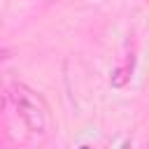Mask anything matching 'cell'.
Returning <instances> with one entry per match:
<instances>
[{"label":"cell","mask_w":149,"mask_h":149,"mask_svg":"<svg viewBox=\"0 0 149 149\" xmlns=\"http://www.w3.org/2000/svg\"><path fill=\"white\" fill-rule=\"evenodd\" d=\"M12 95H14V105H16L19 114H21L23 123L28 126V130L42 133L44 126H47V107H44L42 98L35 91H30L28 86H23V84H16Z\"/></svg>","instance_id":"1"},{"label":"cell","mask_w":149,"mask_h":149,"mask_svg":"<svg viewBox=\"0 0 149 149\" xmlns=\"http://www.w3.org/2000/svg\"><path fill=\"white\" fill-rule=\"evenodd\" d=\"M123 149H130V144H128V142H126V147H123Z\"/></svg>","instance_id":"5"},{"label":"cell","mask_w":149,"mask_h":149,"mask_svg":"<svg viewBox=\"0 0 149 149\" xmlns=\"http://www.w3.org/2000/svg\"><path fill=\"white\" fill-rule=\"evenodd\" d=\"M7 58H12V51L9 49H0V63H5Z\"/></svg>","instance_id":"3"},{"label":"cell","mask_w":149,"mask_h":149,"mask_svg":"<svg viewBox=\"0 0 149 149\" xmlns=\"http://www.w3.org/2000/svg\"><path fill=\"white\" fill-rule=\"evenodd\" d=\"M128 77H130V74H128L126 70H116L114 77H112V86H123V84L128 81Z\"/></svg>","instance_id":"2"},{"label":"cell","mask_w":149,"mask_h":149,"mask_svg":"<svg viewBox=\"0 0 149 149\" xmlns=\"http://www.w3.org/2000/svg\"><path fill=\"white\" fill-rule=\"evenodd\" d=\"M2 109H5V98L0 95V114H2Z\"/></svg>","instance_id":"4"},{"label":"cell","mask_w":149,"mask_h":149,"mask_svg":"<svg viewBox=\"0 0 149 149\" xmlns=\"http://www.w3.org/2000/svg\"><path fill=\"white\" fill-rule=\"evenodd\" d=\"M81 149H88V147H81Z\"/></svg>","instance_id":"6"}]
</instances>
